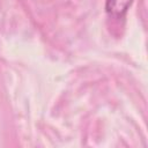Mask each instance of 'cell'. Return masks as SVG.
Here are the masks:
<instances>
[{
  "instance_id": "cell-1",
  "label": "cell",
  "mask_w": 148,
  "mask_h": 148,
  "mask_svg": "<svg viewBox=\"0 0 148 148\" xmlns=\"http://www.w3.org/2000/svg\"><path fill=\"white\" fill-rule=\"evenodd\" d=\"M133 0H105L106 14L116 20L123 18L130 9Z\"/></svg>"
}]
</instances>
